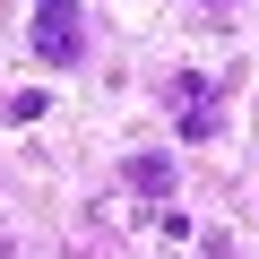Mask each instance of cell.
<instances>
[{
    "mask_svg": "<svg viewBox=\"0 0 259 259\" xmlns=\"http://www.w3.org/2000/svg\"><path fill=\"white\" fill-rule=\"evenodd\" d=\"M26 44H35V61H44V69H69V61L87 52V9H78V0H35Z\"/></svg>",
    "mask_w": 259,
    "mask_h": 259,
    "instance_id": "obj_1",
    "label": "cell"
},
{
    "mask_svg": "<svg viewBox=\"0 0 259 259\" xmlns=\"http://www.w3.org/2000/svg\"><path fill=\"white\" fill-rule=\"evenodd\" d=\"M121 182L139 190V199H156V207L173 199V164H164V156H130V164H121Z\"/></svg>",
    "mask_w": 259,
    "mask_h": 259,
    "instance_id": "obj_3",
    "label": "cell"
},
{
    "mask_svg": "<svg viewBox=\"0 0 259 259\" xmlns=\"http://www.w3.org/2000/svg\"><path fill=\"white\" fill-rule=\"evenodd\" d=\"M0 259H18V250H9V242H0Z\"/></svg>",
    "mask_w": 259,
    "mask_h": 259,
    "instance_id": "obj_4",
    "label": "cell"
},
{
    "mask_svg": "<svg viewBox=\"0 0 259 259\" xmlns=\"http://www.w3.org/2000/svg\"><path fill=\"white\" fill-rule=\"evenodd\" d=\"M164 104H173V121H182V139H190V147L216 139V121H225V87L199 78V69H173V78H164Z\"/></svg>",
    "mask_w": 259,
    "mask_h": 259,
    "instance_id": "obj_2",
    "label": "cell"
}]
</instances>
